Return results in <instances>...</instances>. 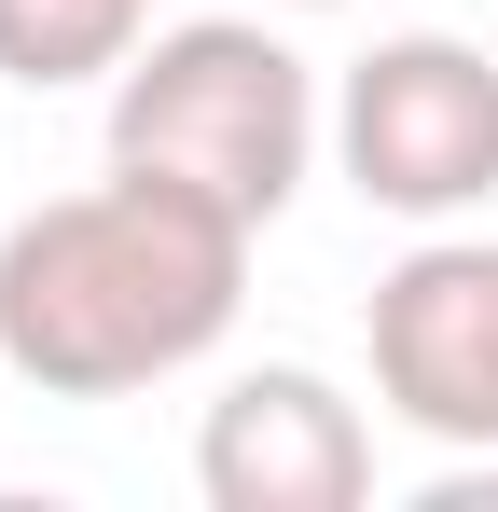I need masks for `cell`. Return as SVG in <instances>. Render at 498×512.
<instances>
[{
  "label": "cell",
  "mask_w": 498,
  "mask_h": 512,
  "mask_svg": "<svg viewBox=\"0 0 498 512\" xmlns=\"http://www.w3.org/2000/svg\"><path fill=\"white\" fill-rule=\"evenodd\" d=\"M249 236L222 194L111 167L0 236V374L42 402H125L194 374L249 305Z\"/></svg>",
  "instance_id": "6da1fadb"
},
{
  "label": "cell",
  "mask_w": 498,
  "mask_h": 512,
  "mask_svg": "<svg viewBox=\"0 0 498 512\" xmlns=\"http://www.w3.org/2000/svg\"><path fill=\"white\" fill-rule=\"evenodd\" d=\"M332 139L319 70L263 28V14H194V28H153L125 70H111V167H153L222 194L236 222H277L305 167Z\"/></svg>",
  "instance_id": "7a4b0ae2"
},
{
  "label": "cell",
  "mask_w": 498,
  "mask_h": 512,
  "mask_svg": "<svg viewBox=\"0 0 498 512\" xmlns=\"http://www.w3.org/2000/svg\"><path fill=\"white\" fill-rule=\"evenodd\" d=\"M332 153L360 180V208H388V222L485 208L498 194V56L457 28H388L332 84Z\"/></svg>",
  "instance_id": "3957f363"
},
{
  "label": "cell",
  "mask_w": 498,
  "mask_h": 512,
  "mask_svg": "<svg viewBox=\"0 0 498 512\" xmlns=\"http://www.w3.org/2000/svg\"><path fill=\"white\" fill-rule=\"evenodd\" d=\"M374 402L443 443V457H498V236H429L374 277Z\"/></svg>",
  "instance_id": "277c9868"
},
{
  "label": "cell",
  "mask_w": 498,
  "mask_h": 512,
  "mask_svg": "<svg viewBox=\"0 0 498 512\" xmlns=\"http://www.w3.org/2000/svg\"><path fill=\"white\" fill-rule=\"evenodd\" d=\"M194 485H208V512H360L374 499V429H360V402L332 374L263 360V374H236L208 402Z\"/></svg>",
  "instance_id": "5b68a950"
},
{
  "label": "cell",
  "mask_w": 498,
  "mask_h": 512,
  "mask_svg": "<svg viewBox=\"0 0 498 512\" xmlns=\"http://www.w3.org/2000/svg\"><path fill=\"white\" fill-rule=\"evenodd\" d=\"M153 42V0H0V84L56 97V84H97Z\"/></svg>",
  "instance_id": "8992f818"
},
{
  "label": "cell",
  "mask_w": 498,
  "mask_h": 512,
  "mask_svg": "<svg viewBox=\"0 0 498 512\" xmlns=\"http://www.w3.org/2000/svg\"><path fill=\"white\" fill-rule=\"evenodd\" d=\"M291 14H346V0H291Z\"/></svg>",
  "instance_id": "52a82bcc"
}]
</instances>
